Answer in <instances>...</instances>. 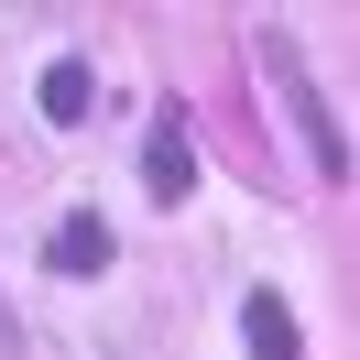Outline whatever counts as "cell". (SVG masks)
I'll use <instances>...</instances> for the list:
<instances>
[{"instance_id": "3", "label": "cell", "mask_w": 360, "mask_h": 360, "mask_svg": "<svg viewBox=\"0 0 360 360\" xmlns=\"http://www.w3.org/2000/svg\"><path fill=\"white\" fill-rule=\"evenodd\" d=\"M240 349H251V360H306V328H295V306H284L273 284L240 295Z\"/></svg>"}, {"instance_id": "5", "label": "cell", "mask_w": 360, "mask_h": 360, "mask_svg": "<svg viewBox=\"0 0 360 360\" xmlns=\"http://www.w3.org/2000/svg\"><path fill=\"white\" fill-rule=\"evenodd\" d=\"M88 98H98V77L77 66V55H55V66H44V120H55V131H77V120H88Z\"/></svg>"}, {"instance_id": "6", "label": "cell", "mask_w": 360, "mask_h": 360, "mask_svg": "<svg viewBox=\"0 0 360 360\" xmlns=\"http://www.w3.org/2000/svg\"><path fill=\"white\" fill-rule=\"evenodd\" d=\"M0 360H22V338H11V316H0Z\"/></svg>"}, {"instance_id": "2", "label": "cell", "mask_w": 360, "mask_h": 360, "mask_svg": "<svg viewBox=\"0 0 360 360\" xmlns=\"http://www.w3.org/2000/svg\"><path fill=\"white\" fill-rule=\"evenodd\" d=\"M142 186H153V207H186L197 197V153H186V110L153 120V142H142Z\"/></svg>"}, {"instance_id": "4", "label": "cell", "mask_w": 360, "mask_h": 360, "mask_svg": "<svg viewBox=\"0 0 360 360\" xmlns=\"http://www.w3.org/2000/svg\"><path fill=\"white\" fill-rule=\"evenodd\" d=\"M110 219H88V207H77V219H55V240H44V262L66 273V284H98V273H110Z\"/></svg>"}, {"instance_id": "1", "label": "cell", "mask_w": 360, "mask_h": 360, "mask_svg": "<svg viewBox=\"0 0 360 360\" xmlns=\"http://www.w3.org/2000/svg\"><path fill=\"white\" fill-rule=\"evenodd\" d=\"M262 77H273V110L295 120V142H306V153H316V175H349V142H338V120H328V98L306 88V66H295V55L273 44V55H262Z\"/></svg>"}]
</instances>
